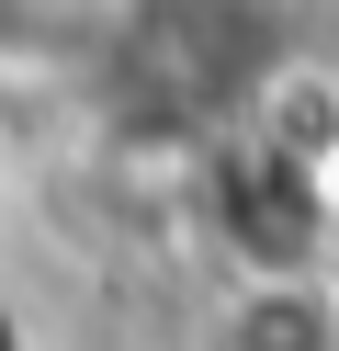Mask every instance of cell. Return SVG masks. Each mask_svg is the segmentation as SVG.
Listing matches in <instances>:
<instances>
[{"instance_id":"2","label":"cell","mask_w":339,"mask_h":351,"mask_svg":"<svg viewBox=\"0 0 339 351\" xmlns=\"http://www.w3.org/2000/svg\"><path fill=\"white\" fill-rule=\"evenodd\" d=\"M203 227L238 261V283L328 261V227H339V91L316 69H294L226 147H203Z\"/></svg>"},{"instance_id":"4","label":"cell","mask_w":339,"mask_h":351,"mask_svg":"<svg viewBox=\"0 0 339 351\" xmlns=\"http://www.w3.org/2000/svg\"><path fill=\"white\" fill-rule=\"evenodd\" d=\"M203 351H339V295L328 272H260L215 306Z\"/></svg>"},{"instance_id":"3","label":"cell","mask_w":339,"mask_h":351,"mask_svg":"<svg viewBox=\"0 0 339 351\" xmlns=\"http://www.w3.org/2000/svg\"><path fill=\"white\" fill-rule=\"evenodd\" d=\"M125 0H0V91H90Z\"/></svg>"},{"instance_id":"1","label":"cell","mask_w":339,"mask_h":351,"mask_svg":"<svg viewBox=\"0 0 339 351\" xmlns=\"http://www.w3.org/2000/svg\"><path fill=\"white\" fill-rule=\"evenodd\" d=\"M305 69L294 0H125L102 69H90V114L113 147L147 159H203L260 114L283 80Z\"/></svg>"}]
</instances>
